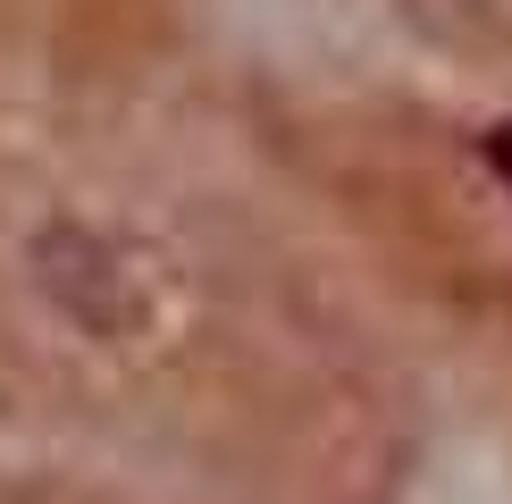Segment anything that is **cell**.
I'll list each match as a JSON object with an SVG mask.
<instances>
[{
  "label": "cell",
  "mask_w": 512,
  "mask_h": 504,
  "mask_svg": "<svg viewBox=\"0 0 512 504\" xmlns=\"http://www.w3.org/2000/svg\"><path fill=\"white\" fill-rule=\"evenodd\" d=\"M487 168L512 185V126H496V135H487Z\"/></svg>",
  "instance_id": "obj_1"
}]
</instances>
